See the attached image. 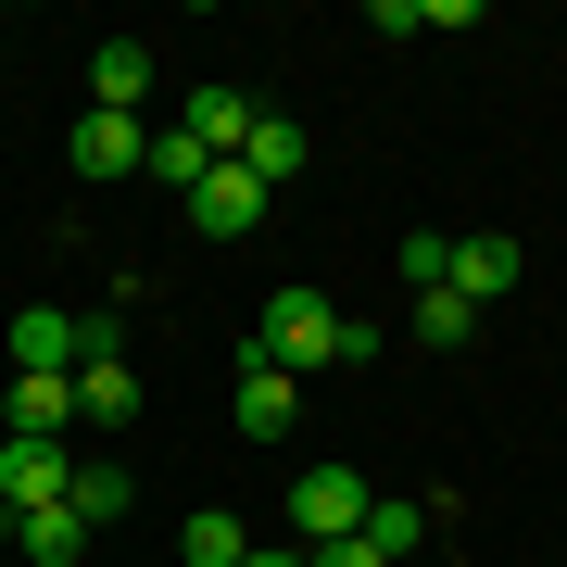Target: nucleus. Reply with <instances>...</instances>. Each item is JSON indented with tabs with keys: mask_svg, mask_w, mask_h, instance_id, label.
Returning a JSON list of instances; mask_svg holds the SVG:
<instances>
[{
	"mask_svg": "<svg viewBox=\"0 0 567 567\" xmlns=\"http://www.w3.org/2000/svg\"><path fill=\"white\" fill-rule=\"evenodd\" d=\"M76 429V379H13V442H63Z\"/></svg>",
	"mask_w": 567,
	"mask_h": 567,
	"instance_id": "15",
	"label": "nucleus"
},
{
	"mask_svg": "<svg viewBox=\"0 0 567 567\" xmlns=\"http://www.w3.org/2000/svg\"><path fill=\"white\" fill-rule=\"evenodd\" d=\"M290 529H303V555L316 543H353V529H365V480H353V466H290Z\"/></svg>",
	"mask_w": 567,
	"mask_h": 567,
	"instance_id": "4",
	"label": "nucleus"
},
{
	"mask_svg": "<svg viewBox=\"0 0 567 567\" xmlns=\"http://www.w3.org/2000/svg\"><path fill=\"white\" fill-rule=\"evenodd\" d=\"M404 278L416 290H454V240H404Z\"/></svg>",
	"mask_w": 567,
	"mask_h": 567,
	"instance_id": "19",
	"label": "nucleus"
},
{
	"mask_svg": "<svg viewBox=\"0 0 567 567\" xmlns=\"http://www.w3.org/2000/svg\"><path fill=\"white\" fill-rule=\"evenodd\" d=\"M0 353H13V379H76V365H89V316H63V303H13Z\"/></svg>",
	"mask_w": 567,
	"mask_h": 567,
	"instance_id": "3",
	"label": "nucleus"
},
{
	"mask_svg": "<svg viewBox=\"0 0 567 567\" xmlns=\"http://www.w3.org/2000/svg\"><path fill=\"white\" fill-rule=\"evenodd\" d=\"M252 365H278V379H316V365H341V303L328 290H278V303L252 316Z\"/></svg>",
	"mask_w": 567,
	"mask_h": 567,
	"instance_id": "1",
	"label": "nucleus"
},
{
	"mask_svg": "<svg viewBox=\"0 0 567 567\" xmlns=\"http://www.w3.org/2000/svg\"><path fill=\"white\" fill-rule=\"evenodd\" d=\"M0 529H13V555H25V567H76L89 543H102L76 505H25V517H0Z\"/></svg>",
	"mask_w": 567,
	"mask_h": 567,
	"instance_id": "9",
	"label": "nucleus"
},
{
	"mask_svg": "<svg viewBox=\"0 0 567 567\" xmlns=\"http://www.w3.org/2000/svg\"><path fill=\"white\" fill-rule=\"evenodd\" d=\"M416 341H480V303H454V290H416Z\"/></svg>",
	"mask_w": 567,
	"mask_h": 567,
	"instance_id": "18",
	"label": "nucleus"
},
{
	"mask_svg": "<svg viewBox=\"0 0 567 567\" xmlns=\"http://www.w3.org/2000/svg\"><path fill=\"white\" fill-rule=\"evenodd\" d=\"M353 543L379 555V567H404L429 543V505H416V492H365V529H353Z\"/></svg>",
	"mask_w": 567,
	"mask_h": 567,
	"instance_id": "12",
	"label": "nucleus"
},
{
	"mask_svg": "<svg viewBox=\"0 0 567 567\" xmlns=\"http://www.w3.org/2000/svg\"><path fill=\"white\" fill-rule=\"evenodd\" d=\"M76 429H140V365L114 353V303L89 316V365H76Z\"/></svg>",
	"mask_w": 567,
	"mask_h": 567,
	"instance_id": "2",
	"label": "nucleus"
},
{
	"mask_svg": "<svg viewBox=\"0 0 567 567\" xmlns=\"http://www.w3.org/2000/svg\"><path fill=\"white\" fill-rule=\"evenodd\" d=\"M303 567H379V555H365V543H316Z\"/></svg>",
	"mask_w": 567,
	"mask_h": 567,
	"instance_id": "20",
	"label": "nucleus"
},
{
	"mask_svg": "<svg viewBox=\"0 0 567 567\" xmlns=\"http://www.w3.org/2000/svg\"><path fill=\"white\" fill-rule=\"evenodd\" d=\"M177 140L203 152V164H227V152L252 140V102H240V89H215V76H203V89H189V102H177Z\"/></svg>",
	"mask_w": 567,
	"mask_h": 567,
	"instance_id": "7",
	"label": "nucleus"
},
{
	"mask_svg": "<svg viewBox=\"0 0 567 567\" xmlns=\"http://www.w3.org/2000/svg\"><path fill=\"white\" fill-rule=\"evenodd\" d=\"M63 152H76V177H152V126L140 114H76V140H63Z\"/></svg>",
	"mask_w": 567,
	"mask_h": 567,
	"instance_id": "5",
	"label": "nucleus"
},
{
	"mask_svg": "<svg viewBox=\"0 0 567 567\" xmlns=\"http://www.w3.org/2000/svg\"><path fill=\"white\" fill-rule=\"evenodd\" d=\"M63 480H76V454H63V442H0V517L63 505Z\"/></svg>",
	"mask_w": 567,
	"mask_h": 567,
	"instance_id": "6",
	"label": "nucleus"
},
{
	"mask_svg": "<svg viewBox=\"0 0 567 567\" xmlns=\"http://www.w3.org/2000/svg\"><path fill=\"white\" fill-rule=\"evenodd\" d=\"M152 102V39H102L89 51V114H140Z\"/></svg>",
	"mask_w": 567,
	"mask_h": 567,
	"instance_id": "8",
	"label": "nucleus"
},
{
	"mask_svg": "<svg viewBox=\"0 0 567 567\" xmlns=\"http://www.w3.org/2000/svg\"><path fill=\"white\" fill-rule=\"evenodd\" d=\"M517 290V240H454V303H505Z\"/></svg>",
	"mask_w": 567,
	"mask_h": 567,
	"instance_id": "14",
	"label": "nucleus"
},
{
	"mask_svg": "<svg viewBox=\"0 0 567 567\" xmlns=\"http://www.w3.org/2000/svg\"><path fill=\"white\" fill-rule=\"evenodd\" d=\"M240 429L252 442H290V429H303V379H278V365L240 353Z\"/></svg>",
	"mask_w": 567,
	"mask_h": 567,
	"instance_id": "11",
	"label": "nucleus"
},
{
	"mask_svg": "<svg viewBox=\"0 0 567 567\" xmlns=\"http://www.w3.org/2000/svg\"><path fill=\"white\" fill-rule=\"evenodd\" d=\"M227 164H240V177L265 189V203H278V189H290V177H303V126H290V114H252V140H240V152H227Z\"/></svg>",
	"mask_w": 567,
	"mask_h": 567,
	"instance_id": "10",
	"label": "nucleus"
},
{
	"mask_svg": "<svg viewBox=\"0 0 567 567\" xmlns=\"http://www.w3.org/2000/svg\"><path fill=\"white\" fill-rule=\"evenodd\" d=\"M177 555H189V567H240V555H252V529L227 517V505H203V517H189V543H177Z\"/></svg>",
	"mask_w": 567,
	"mask_h": 567,
	"instance_id": "17",
	"label": "nucleus"
},
{
	"mask_svg": "<svg viewBox=\"0 0 567 567\" xmlns=\"http://www.w3.org/2000/svg\"><path fill=\"white\" fill-rule=\"evenodd\" d=\"M63 505H76L89 529H114V517H126V466H89V454H76V480H63Z\"/></svg>",
	"mask_w": 567,
	"mask_h": 567,
	"instance_id": "16",
	"label": "nucleus"
},
{
	"mask_svg": "<svg viewBox=\"0 0 567 567\" xmlns=\"http://www.w3.org/2000/svg\"><path fill=\"white\" fill-rule=\"evenodd\" d=\"M252 215H265V189L240 177V164H215V177H203V189H189V227H215V240H240V227H252Z\"/></svg>",
	"mask_w": 567,
	"mask_h": 567,
	"instance_id": "13",
	"label": "nucleus"
},
{
	"mask_svg": "<svg viewBox=\"0 0 567 567\" xmlns=\"http://www.w3.org/2000/svg\"><path fill=\"white\" fill-rule=\"evenodd\" d=\"M240 567H303V543H252V555H240Z\"/></svg>",
	"mask_w": 567,
	"mask_h": 567,
	"instance_id": "21",
	"label": "nucleus"
}]
</instances>
